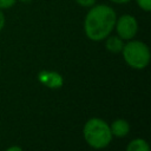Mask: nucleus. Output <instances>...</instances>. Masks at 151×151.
Wrapping results in <instances>:
<instances>
[{"instance_id":"1","label":"nucleus","mask_w":151,"mask_h":151,"mask_svg":"<svg viewBox=\"0 0 151 151\" xmlns=\"http://www.w3.org/2000/svg\"><path fill=\"white\" fill-rule=\"evenodd\" d=\"M116 13L106 5L93 6L85 17L84 29L88 39L99 41L109 37L116 25Z\"/></svg>"},{"instance_id":"2","label":"nucleus","mask_w":151,"mask_h":151,"mask_svg":"<svg viewBox=\"0 0 151 151\" xmlns=\"http://www.w3.org/2000/svg\"><path fill=\"white\" fill-rule=\"evenodd\" d=\"M83 133L87 144L93 149L106 147L112 139L110 126L100 118L88 119L84 125Z\"/></svg>"},{"instance_id":"3","label":"nucleus","mask_w":151,"mask_h":151,"mask_svg":"<svg viewBox=\"0 0 151 151\" xmlns=\"http://www.w3.org/2000/svg\"><path fill=\"white\" fill-rule=\"evenodd\" d=\"M123 57L126 64L133 68H145L150 61L149 47L138 40H132L123 46Z\"/></svg>"},{"instance_id":"4","label":"nucleus","mask_w":151,"mask_h":151,"mask_svg":"<svg viewBox=\"0 0 151 151\" xmlns=\"http://www.w3.org/2000/svg\"><path fill=\"white\" fill-rule=\"evenodd\" d=\"M116 29L118 33V37L123 40H130L132 39L138 29L137 20L129 14L122 15L118 20H116Z\"/></svg>"},{"instance_id":"5","label":"nucleus","mask_w":151,"mask_h":151,"mask_svg":"<svg viewBox=\"0 0 151 151\" xmlns=\"http://www.w3.org/2000/svg\"><path fill=\"white\" fill-rule=\"evenodd\" d=\"M38 78H39V80L44 85H46V86H48L51 88H57V87H60L63 85V78H61V76L59 73H55V72L42 71V72L39 73Z\"/></svg>"},{"instance_id":"6","label":"nucleus","mask_w":151,"mask_h":151,"mask_svg":"<svg viewBox=\"0 0 151 151\" xmlns=\"http://www.w3.org/2000/svg\"><path fill=\"white\" fill-rule=\"evenodd\" d=\"M111 133L116 137H125L130 132V124L125 119H116L110 126Z\"/></svg>"},{"instance_id":"7","label":"nucleus","mask_w":151,"mask_h":151,"mask_svg":"<svg viewBox=\"0 0 151 151\" xmlns=\"http://www.w3.org/2000/svg\"><path fill=\"white\" fill-rule=\"evenodd\" d=\"M107 51L112 52V53H118V52H122L123 50V39H120L119 37H110L107 40H106V44H105Z\"/></svg>"},{"instance_id":"8","label":"nucleus","mask_w":151,"mask_h":151,"mask_svg":"<svg viewBox=\"0 0 151 151\" xmlns=\"http://www.w3.org/2000/svg\"><path fill=\"white\" fill-rule=\"evenodd\" d=\"M126 151H150V146L144 139L136 138L129 143Z\"/></svg>"},{"instance_id":"9","label":"nucleus","mask_w":151,"mask_h":151,"mask_svg":"<svg viewBox=\"0 0 151 151\" xmlns=\"http://www.w3.org/2000/svg\"><path fill=\"white\" fill-rule=\"evenodd\" d=\"M137 4L142 9H144L146 12H149L151 9V0H137Z\"/></svg>"},{"instance_id":"10","label":"nucleus","mask_w":151,"mask_h":151,"mask_svg":"<svg viewBox=\"0 0 151 151\" xmlns=\"http://www.w3.org/2000/svg\"><path fill=\"white\" fill-rule=\"evenodd\" d=\"M17 0H0V9L2 8H9L15 4Z\"/></svg>"},{"instance_id":"11","label":"nucleus","mask_w":151,"mask_h":151,"mask_svg":"<svg viewBox=\"0 0 151 151\" xmlns=\"http://www.w3.org/2000/svg\"><path fill=\"white\" fill-rule=\"evenodd\" d=\"M76 1L83 7H92L94 6V2H96V0H76Z\"/></svg>"},{"instance_id":"12","label":"nucleus","mask_w":151,"mask_h":151,"mask_svg":"<svg viewBox=\"0 0 151 151\" xmlns=\"http://www.w3.org/2000/svg\"><path fill=\"white\" fill-rule=\"evenodd\" d=\"M4 26H5V17H4V13L0 9V31L2 29Z\"/></svg>"},{"instance_id":"13","label":"nucleus","mask_w":151,"mask_h":151,"mask_svg":"<svg viewBox=\"0 0 151 151\" xmlns=\"http://www.w3.org/2000/svg\"><path fill=\"white\" fill-rule=\"evenodd\" d=\"M6 151H22V149L20 147V146H11V147H8Z\"/></svg>"},{"instance_id":"14","label":"nucleus","mask_w":151,"mask_h":151,"mask_svg":"<svg viewBox=\"0 0 151 151\" xmlns=\"http://www.w3.org/2000/svg\"><path fill=\"white\" fill-rule=\"evenodd\" d=\"M110 1H112L114 4H125V2H129L130 0H110Z\"/></svg>"},{"instance_id":"15","label":"nucleus","mask_w":151,"mask_h":151,"mask_svg":"<svg viewBox=\"0 0 151 151\" xmlns=\"http://www.w3.org/2000/svg\"><path fill=\"white\" fill-rule=\"evenodd\" d=\"M20 1H22V2H28V1H31V0H20Z\"/></svg>"}]
</instances>
